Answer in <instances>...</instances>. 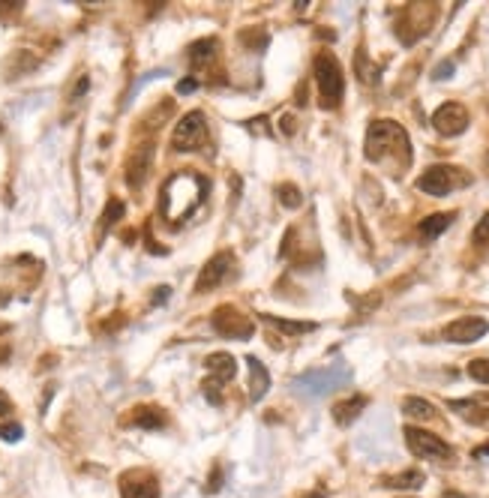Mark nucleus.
<instances>
[{
    "label": "nucleus",
    "mask_w": 489,
    "mask_h": 498,
    "mask_svg": "<svg viewBox=\"0 0 489 498\" xmlns=\"http://www.w3.org/2000/svg\"><path fill=\"white\" fill-rule=\"evenodd\" d=\"M432 126H435V132H442V135L466 132V126H468L466 106H459V102H444V106L432 114Z\"/></svg>",
    "instance_id": "nucleus-10"
},
{
    "label": "nucleus",
    "mask_w": 489,
    "mask_h": 498,
    "mask_svg": "<svg viewBox=\"0 0 489 498\" xmlns=\"http://www.w3.org/2000/svg\"><path fill=\"white\" fill-rule=\"evenodd\" d=\"M277 196H280V201L285 204V208H300V201H304V196H300V189H297V186H292V183H282V186L277 189Z\"/></svg>",
    "instance_id": "nucleus-22"
},
{
    "label": "nucleus",
    "mask_w": 489,
    "mask_h": 498,
    "mask_svg": "<svg viewBox=\"0 0 489 498\" xmlns=\"http://www.w3.org/2000/svg\"><path fill=\"white\" fill-rule=\"evenodd\" d=\"M207 142V120L202 111H190L186 118L174 126V135H171V147L174 150H198Z\"/></svg>",
    "instance_id": "nucleus-7"
},
{
    "label": "nucleus",
    "mask_w": 489,
    "mask_h": 498,
    "mask_svg": "<svg viewBox=\"0 0 489 498\" xmlns=\"http://www.w3.org/2000/svg\"><path fill=\"white\" fill-rule=\"evenodd\" d=\"M447 75H454V63H438L435 72H432V79H447Z\"/></svg>",
    "instance_id": "nucleus-29"
},
{
    "label": "nucleus",
    "mask_w": 489,
    "mask_h": 498,
    "mask_svg": "<svg viewBox=\"0 0 489 498\" xmlns=\"http://www.w3.org/2000/svg\"><path fill=\"white\" fill-rule=\"evenodd\" d=\"M87 87H91V81H87V79H81V81H79V87H75V91H72V102H79V99L84 96V91H87Z\"/></svg>",
    "instance_id": "nucleus-30"
},
{
    "label": "nucleus",
    "mask_w": 489,
    "mask_h": 498,
    "mask_svg": "<svg viewBox=\"0 0 489 498\" xmlns=\"http://www.w3.org/2000/svg\"><path fill=\"white\" fill-rule=\"evenodd\" d=\"M205 193H207V181L198 177L195 171H178L174 177H168L166 186H162V201H159L162 220H168V222L186 220L202 204Z\"/></svg>",
    "instance_id": "nucleus-2"
},
{
    "label": "nucleus",
    "mask_w": 489,
    "mask_h": 498,
    "mask_svg": "<svg viewBox=\"0 0 489 498\" xmlns=\"http://www.w3.org/2000/svg\"><path fill=\"white\" fill-rule=\"evenodd\" d=\"M205 366H207V373H210V381H207V385H213V387H222L225 381H231V378L237 375V361H234L229 351L210 354L207 361H205Z\"/></svg>",
    "instance_id": "nucleus-12"
},
{
    "label": "nucleus",
    "mask_w": 489,
    "mask_h": 498,
    "mask_svg": "<svg viewBox=\"0 0 489 498\" xmlns=\"http://www.w3.org/2000/svg\"><path fill=\"white\" fill-rule=\"evenodd\" d=\"M405 444H408V451L420 456V459H435V463H444V459L454 456V451H450V444L442 441L438 436H432V432H426V429H418V426H405Z\"/></svg>",
    "instance_id": "nucleus-6"
},
{
    "label": "nucleus",
    "mask_w": 489,
    "mask_h": 498,
    "mask_svg": "<svg viewBox=\"0 0 489 498\" xmlns=\"http://www.w3.org/2000/svg\"><path fill=\"white\" fill-rule=\"evenodd\" d=\"M442 498H466V495H462V492H444Z\"/></svg>",
    "instance_id": "nucleus-34"
},
{
    "label": "nucleus",
    "mask_w": 489,
    "mask_h": 498,
    "mask_svg": "<svg viewBox=\"0 0 489 498\" xmlns=\"http://www.w3.org/2000/svg\"><path fill=\"white\" fill-rule=\"evenodd\" d=\"M213 51H217V40H198L195 45H190V60L202 67V63L213 60Z\"/></svg>",
    "instance_id": "nucleus-21"
},
{
    "label": "nucleus",
    "mask_w": 489,
    "mask_h": 498,
    "mask_svg": "<svg viewBox=\"0 0 489 498\" xmlns=\"http://www.w3.org/2000/svg\"><path fill=\"white\" fill-rule=\"evenodd\" d=\"M231 267H234V255H231V252H219V255H213V259L205 264V271L198 273L195 291H198V295H205V291L217 288V285L222 283V279L231 273Z\"/></svg>",
    "instance_id": "nucleus-11"
},
{
    "label": "nucleus",
    "mask_w": 489,
    "mask_h": 498,
    "mask_svg": "<svg viewBox=\"0 0 489 498\" xmlns=\"http://www.w3.org/2000/svg\"><path fill=\"white\" fill-rule=\"evenodd\" d=\"M486 330H489L486 318L466 315V318H456V322H450L444 327V339L454 342V346H471V342H478Z\"/></svg>",
    "instance_id": "nucleus-9"
},
{
    "label": "nucleus",
    "mask_w": 489,
    "mask_h": 498,
    "mask_svg": "<svg viewBox=\"0 0 489 498\" xmlns=\"http://www.w3.org/2000/svg\"><path fill=\"white\" fill-rule=\"evenodd\" d=\"M213 327L219 330L222 336H231V339H249L253 336V322L241 315V310H234V306H219V310H213Z\"/></svg>",
    "instance_id": "nucleus-8"
},
{
    "label": "nucleus",
    "mask_w": 489,
    "mask_h": 498,
    "mask_svg": "<svg viewBox=\"0 0 489 498\" xmlns=\"http://www.w3.org/2000/svg\"><path fill=\"white\" fill-rule=\"evenodd\" d=\"M150 157H154V150L150 147H142V150H135V157H132V162H130V186H135L139 189L142 183H144V177H147V171H150Z\"/></svg>",
    "instance_id": "nucleus-15"
},
{
    "label": "nucleus",
    "mask_w": 489,
    "mask_h": 498,
    "mask_svg": "<svg viewBox=\"0 0 489 498\" xmlns=\"http://www.w3.org/2000/svg\"><path fill=\"white\" fill-rule=\"evenodd\" d=\"M363 408H367V397H348V400L333 405V420L340 426H348V424H355V420L360 417Z\"/></svg>",
    "instance_id": "nucleus-14"
},
{
    "label": "nucleus",
    "mask_w": 489,
    "mask_h": 498,
    "mask_svg": "<svg viewBox=\"0 0 489 498\" xmlns=\"http://www.w3.org/2000/svg\"><path fill=\"white\" fill-rule=\"evenodd\" d=\"M9 397H6V390H0V417H4V414H9Z\"/></svg>",
    "instance_id": "nucleus-32"
},
{
    "label": "nucleus",
    "mask_w": 489,
    "mask_h": 498,
    "mask_svg": "<svg viewBox=\"0 0 489 498\" xmlns=\"http://www.w3.org/2000/svg\"><path fill=\"white\" fill-rule=\"evenodd\" d=\"M474 244L489 247V210L483 213V220L478 222V228H474Z\"/></svg>",
    "instance_id": "nucleus-26"
},
{
    "label": "nucleus",
    "mask_w": 489,
    "mask_h": 498,
    "mask_svg": "<svg viewBox=\"0 0 489 498\" xmlns=\"http://www.w3.org/2000/svg\"><path fill=\"white\" fill-rule=\"evenodd\" d=\"M468 181L471 177L466 171H459V169H450V165H432V169H426L420 174L418 189L426 196H447V193H454L456 186H466Z\"/></svg>",
    "instance_id": "nucleus-5"
},
{
    "label": "nucleus",
    "mask_w": 489,
    "mask_h": 498,
    "mask_svg": "<svg viewBox=\"0 0 489 498\" xmlns=\"http://www.w3.org/2000/svg\"><path fill=\"white\" fill-rule=\"evenodd\" d=\"M123 216V201H117V198H111V204L105 208V213H103V232L111 225V222H117Z\"/></svg>",
    "instance_id": "nucleus-24"
},
{
    "label": "nucleus",
    "mask_w": 489,
    "mask_h": 498,
    "mask_svg": "<svg viewBox=\"0 0 489 498\" xmlns=\"http://www.w3.org/2000/svg\"><path fill=\"white\" fill-rule=\"evenodd\" d=\"M249 397H253L255 402L265 400V393L270 387V375H267V366L258 361V357H249Z\"/></svg>",
    "instance_id": "nucleus-13"
},
{
    "label": "nucleus",
    "mask_w": 489,
    "mask_h": 498,
    "mask_svg": "<svg viewBox=\"0 0 489 498\" xmlns=\"http://www.w3.org/2000/svg\"><path fill=\"white\" fill-rule=\"evenodd\" d=\"M21 432H24V429H21L18 424H6V426H0V436H4L6 441H18V438H21Z\"/></svg>",
    "instance_id": "nucleus-28"
},
{
    "label": "nucleus",
    "mask_w": 489,
    "mask_h": 498,
    "mask_svg": "<svg viewBox=\"0 0 489 498\" xmlns=\"http://www.w3.org/2000/svg\"><path fill=\"white\" fill-rule=\"evenodd\" d=\"M367 159L375 165H393V171L411 165L408 132L396 120H372L367 132Z\"/></svg>",
    "instance_id": "nucleus-1"
},
{
    "label": "nucleus",
    "mask_w": 489,
    "mask_h": 498,
    "mask_svg": "<svg viewBox=\"0 0 489 498\" xmlns=\"http://www.w3.org/2000/svg\"><path fill=\"white\" fill-rule=\"evenodd\" d=\"M195 87H198V81H192V79H186V81H180V84H178V94H192Z\"/></svg>",
    "instance_id": "nucleus-31"
},
{
    "label": "nucleus",
    "mask_w": 489,
    "mask_h": 498,
    "mask_svg": "<svg viewBox=\"0 0 489 498\" xmlns=\"http://www.w3.org/2000/svg\"><path fill=\"white\" fill-rule=\"evenodd\" d=\"M265 322L282 330V334H309V330H316L312 322H288V318H273V315H265Z\"/></svg>",
    "instance_id": "nucleus-20"
},
{
    "label": "nucleus",
    "mask_w": 489,
    "mask_h": 498,
    "mask_svg": "<svg viewBox=\"0 0 489 498\" xmlns=\"http://www.w3.org/2000/svg\"><path fill=\"white\" fill-rule=\"evenodd\" d=\"M166 298H168V288H166V285H162V288L156 291V298H154V300H156V303H166Z\"/></svg>",
    "instance_id": "nucleus-33"
},
{
    "label": "nucleus",
    "mask_w": 489,
    "mask_h": 498,
    "mask_svg": "<svg viewBox=\"0 0 489 498\" xmlns=\"http://www.w3.org/2000/svg\"><path fill=\"white\" fill-rule=\"evenodd\" d=\"M454 220H456V213H432V216H426V220L420 222V237L423 240H435L442 232H447Z\"/></svg>",
    "instance_id": "nucleus-16"
},
{
    "label": "nucleus",
    "mask_w": 489,
    "mask_h": 498,
    "mask_svg": "<svg viewBox=\"0 0 489 498\" xmlns=\"http://www.w3.org/2000/svg\"><path fill=\"white\" fill-rule=\"evenodd\" d=\"M348 381H351L348 366H321V369H312V373H304L300 378H294V390L306 393V397H324L330 390H340Z\"/></svg>",
    "instance_id": "nucleus-4"
},
{
    "label": "nucleus",
    "mask_w": 489,
    "mask_h": 498,
    "mask_svg": "<svg viewBox=\"0 0 489 498\" xmlns=\"http://www.w3.org/2000/svg\"><path fill=\"white\" fill-rule=\"evenodd\" d=\"M468 375L474 381H481V385H489V357H483V361H471L468 363Z\"/></svg>",
    "instance_id": "nucleus-23"
},
{
    "label": "nucleus",
    "mask_w": 489,
    "mask_h": 498,
    "mask_svg": "<svg viewBox=\"0 0 489 498\" xmlns=\"http://www.w3.org/2000/svg\"><path fill=\"white\" fill-rule=\"evenodd\" d=\"M450 408H454V412H466L462 417H468V420H483V412L474 402H450Z\"/></svg>",
    "instance_id": "nucleus-25"
},
{
    "label": "nucleus",
    "mask_w": 489,
    "mask_h": 498,
    "mask_svg": "<svg viewBox=\"0 0 489 498\" xmlns=\"http://www.w3.org/2000/svg\"><path fill=\"white\" fill-rule=\"evenodd\" d=\"M384 487L387 489H420L423 487V475H420V471H403V475H396V477H387Z\"/></svg>",
    "instance_id": "nucleus-18"
},
{
    "label": "nucleus",
    "mask_w": 489,
    "mask_h": 498,
    "mask_svg": "<svg viewBox=\"0 0 489 498\" xmlns=\"http://www.w3.org/2000/svg\"><path fill=\"white\" fill-rule=\"evenodd\" d=\"M123 498H159V487L154 480H142V483H123Z\"/></svg>",
    "instance_id": "nucleus-19"
},
{
    "label": "nucleus",
    "mask_w": 489,
    "mask_h": 498,
    "mask_svg": "<svg viewBox=\"0 0 489 498\" xmlns=\"http://www.w3.org/2000/svg\"><path fill=\"white\" fill-rule=\"evenodd\" d=\"M316 84H318V99L324 108H336L343 102V94H345V75H343V67L340 60L328 51H321L316 57Z\"/></svg>",
    "instance_id": "nucleus-3"
},
{
    "label": "nucleus",
    "mask_w": 489,
    "mask_h": 498,
    "mask_svg": "<svg viewBox=\"0 0 489 498\" xmlns=\"http://www.w3.org/2000/svg\"><path fill=\"white\" fill-rule=\"evenodd\" d=\"M142 417H135V424L139 426H150V429H156L162 426V412H139Z\"/></svg>",
    "instance_id": "nucleus-27"
},
{
    "label": "nucleus",
    "mask_w": 489,
    "mask_h": 498,
    "mask_svg": "<svg viewBox=\"0 0 489 498\" xmlns=\"http://www.w3.org/2000/svg\"><path fill=\"white\" fill-rule=\"evenodd\" d=\"M403 412H405V417H415V420H432L435 405L420 400V397H408V400H403Z\"/></svg>",
    "instance_id": "nucleus-17"
}]
</instances>
